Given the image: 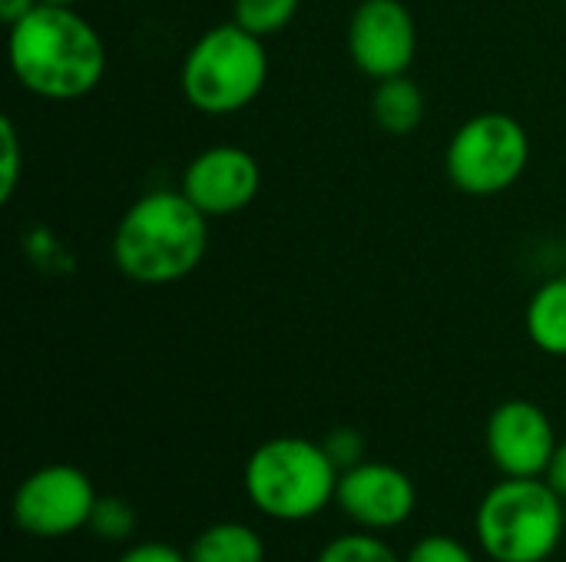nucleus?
<instances>
[{
    "mask_svg": "<svg viewBox=\"0 0 566 562\" xmlns=\"http://www.w3.org/2000/svg\"><path fill=\"white\" fill-rule=\"evenodd\" d=\"M7 63L30 96L73 103L103 83L106 40L76 7L36 3L7 26Z\"/></svg>",
    "mask_w": 566,
    "mask_h": 562,
    "instance_id": "nucleus-1",
    "label": "nucleus"
},
{
    "mask_svg": "<svg viewBox=\"0 0 566 562\" xmlns=\"http://www.w3.org/2000/svg\"><path fill=\"white\" fill-rule=\"evenodd\" d=\"M209 215L176 189H149L119 215L109 242L113 265L136 285H176L189 278L209 252Z\"/></svg>",
    "mask_w": 566,
    "mask_h": 562,
    "instance_id": "nucleus-2",
    "label": "nucleus"
},
{
    "mask_svg": "<svg viewBox=\"0 0 566 562\" xmlns=\"http://www.w3.org/2000/svg\"><path fill=\"white\" fill-rule=\"evenodd\" d=\"M338 477L322 441L289 434L262 441L242 467L249 503L279 523H305L332 507Z\"/></svg>",
    "mask_w": 566,
    "mask_h": 562,
    "instance_id": "nucleus-3",
    "label": "nucleus"
},
{
    "mask_svg": "<svg viewBox=\"0 0 566 562\" xmlns=\"http://www.w3.org/2000/svg\"><path fill=\"white\" fill-rule=\"evenodd\" d=\"M269 83L265 40L235 20L202 30L182 56L179 89L202 116H235L249 109Z\"/></svg>",
    "mask_w": 566,
    "mask_h": 562,
    "instance_id": "nucleus-4",
    "label": "nucleus"
},
{
    "mask_svg": "<svg viewBox=\"0 0 566 562\" xmlns=\"http://www.w3.org/2000/svg\"><path fill=\"white\" fill-rule=\"evenodd\" d=\"M478 547L494 562H547L564 543L566 500L544 477H501L478 503Z\"/></svg>",
    "mask_w": 566,
    "mask_h": 562,
    "instance_id": "nucleus-5",
    "label": "nucleus"
},
{
    "mask_svg": "<svg viewBox=\"0 0 566 562\" xmlns=\"http://www.w3.org/2000/svg\"><path fill=\"white\" fill-rule=\"evenodd\" d=\"M531 166V136L524 123L501 109L464 119L444 149L451 185L471 199H494L514 189Z\"/></svg>",
    "mask_w": 566,
    "mask_h": 562,
    "instance_id": "nucleus-6",
    "label": "nucleus"
},
{
    "mask_svg": "<svg viewBox=\"0 0 566 562\" xmlns=\"http://www.w3.org/2000/svg\"><path fill=\"white\" fill-rule=\"evenodd\" d=\"M96 497L93 480L80 467L46 464L20 480L10 500V517L17 530L30 537L60 540L90 527Z\"/></svg>",
    "mask_w": 566,
    "mask_h": 562,
    "instance_id": "nucleus-7",
    "label": "nucleus"
},
{
    "mask_svg": "<svg viewBox=\"0 0 566 562\" xmlns=\"http://www.w3.org/2000/svg\"><path fill=\"white\" fill-rule=\"evenodd\" d=\"M348 56L368 79H388L411 70L418 56V23L405 0H358L348 30Z\"/></svg>",
    "mask_w": 566,
    "mask_h": 562,
    "instance_id": "nucleus-8",
    "label": "nucleus"
},
{
    "mask_svg": "<svg viewBox=\"0 0 566 562\" xmlns=\"http://www.w3.org/2000/svg\"><path fill=\"white\" fill-rule=\"evenodd\" d=\"M179 189L189 202L209 219H229L245 212L262 192V166L259 159L232 142L209 146L196 152L179 179Z\"/></svg>",
    "mask_w": 566,
    "mask_h": 562,
    "instance_id": "nucleus-9",
    "label": "nucleus"
},
{
    "mask_svg": "<svg viewBox=\"0 0 566 562\" xmlns=\"http://www.w3.org/2000/svg\"><path fill=\"white\" fill-rule=\"evenodd\" d=\"M484 444L501 477H544L560 437L541 404L511 397L491 411Z\"/></svg>",
    "mask_w": 566,
    "mask_h": 562,
    "instance_id": "nucleus-10",
    "label": "nucleus"
},
{
    "mask_svg": "<svg viewBox=\"0 0 566 562\" xmlns=\"http://www.w3.org/2000/svg\"><path fill=\"white\" fill-rule=\"evenodd\" d=\"M335 507L355 523V530L388 533L411 520L418 507V490L401 467L365 460L338 477Z\"/></svg>",
    "mask_w": 566,
    "mask_h": 562,
    "instance_id": "nucleus-11",
    "label": "nucleus"
},
{
    "mask_svg": "<svg viewBox=\"0 0 566 562\" xmlns=\"http://www.w3.org/2000/svg\"><path fill=\"white\" fill-rule=\"evenodd\" d=\"M371 119L381 132L388 136H411L424 116H428V99H424V89L408 76H388V79H378L375 89H371Z\"/></svg>",
    "mask_w": 566,
    "mask_h": 562,
    "instance_id": "nucleus-12",
    "label": "nucleus"
},
{
    "mask_svg": "<svg viewBox=\"0 0 566 562\" xmlns=\"http://www.w3.org/2000/svg\"><path fill=\"white\" fill-rule=\"evenodd\" d=\"M524 328L531 344L547 358H566V272L534 288Z\"/></svg>",
    "mask_w": 566,
    "mask_h": 562,
    "instance_id": "nucleus-13",
    "label": "nucleus"
},
{
    "mask_svg": "<svg viewBox=\"0 0 566 562\" xmlns=\"http://www.w3.org/2000/svg\"><path fill=\"white\" fill-rule=\"evenodd\" d=\"M186 556L189 562H265V540L249 523L219 520L196 533Z\"/></svg>",
    "mask_w": 566,
    "mask_h": 562,
    "instance_id": "nucleus-14",
    "label": "nucleus"
},
{
    "mask_svg": "<svg viewBox=\"0 0 566 562\" xmlns=\"http://www.w3.org/2000/svg\"><path fill=\"white\" fill-rule=\"evenodd\" d=\"M298 10L302 0H232V20L262 40L285 33L298 17Z\"/></svg>",
    "mask_w": 566,
    "mask_h": 562,
    "instance_id": "nucleus-15",
    "label": "nucleus"
},
{
    "mask_svg": "<svg viewBox=\"0 0 566 562\" xmlns=\"http://www.w3.org/2000/svg\"><path fill=\"white\" fill-rule=\"evenodd\" d=\"M315 562H405V556H398L381 533H368V530H352L342 533L335 540H328Z\"/></svg>",
    "mask_w": 566,
    "mask_h": 562,
    "instance_id": "nucleus-16",
    "label": "nucleus"
},
{
    "mask_svg": "<svg viewBox=\"0 0 566 562\" xmlns=\"http://www.w3.org/2000/svg\"><path fill=\"white\" fill-rule=\"evenodd\" d=\"M86 530L106 543H126L136 533V510L123 497H96Z\"/></svg>",
    "mask_w": 566,
    "mask_h": 562,
    "instance_id": "nucleus-17",
    "label": "nucleus"
},
{
    "mask_svg": "<svg viewBox=\"0 0 566 562\" xmlns=\"http://www.w3.org/2000/svg\"><path fill=\"white\" fill-rule=\"evenodd\" d=\"M23 172V142L17 132V123L10 116L0 119V202L7 205L20 185Z\"/></svg>",
    "mask_w": 566,
    "mask_h": 562,
    "instance_id": "nucleus-18",
    "label": "nucleus"
},
{
    "mask_svg": "<svg viewBox=\"0 0 566 562\" xmlns=\"http://www.w3.org/2000/svg\"><path fill=\"white\" fill-rule=\"evenodd\" d=\"M322 447L325 454L332 457V464L338 467V474L358 467L368 460V444H365V434L355 431V427H335L322 437Z\"/></svg>",
    "mask_w": 566,
    "mask_h": 562,
    "instance_id": "nucleus-19",
    "label": "nucleus"
},
{
    "mask_svg": "<svg viewBox=\"0 0 566 562\" xmlns=\"http://www.w3.org/2000/svg\"><path fill=\"white\" fill-rule=\"evenodd\" d=\"M405 562H478L474 553L454 540V537H444V533H431V537H421L411 550Z\"/></svg>",
    "mask_w": 566,
    "mask_h": 562,
    "instance_id": "nucleus-20",
    "label": "nucleus"
},
{
    "mask_svg": "<svg viewBox=\"0 0 566 562\" xmlns=\"http://www.w3.org/2000/svg\"><path fill=\"white\" fill-rule=\"evenodd\" d=\"M116 562H189V556L182 550L169 547V543H153L149 540V543H136V547L123 550Z\"/></svg>",
    "mask_w": 566,
    "mask_h": 562,
    "instance_id": "nucleus-21",
    "label": "nucleus"
},
{
    "mask_svg": "<svg viewBox=\"0 0 566 562\" xmlns=\"http://www.w3.org/2000/svg\"><path fill=\"white\" fill-rule=\"evenodd\" d=\"M544 480H547V484L566 500V437H560V444H557V450H554V460H551Z\"/></svg>",
    "mask_w": 566,
    "mask_h": 562,
    "instance_id": "nucleus-22",
    "label": "nucleus"
},
{
    "mask_svg": "<svg viewBox=\"0 0 566 562\" xmlns=\"http://www.w3.org/2000/svg\"><path fill=\"white\" fill-rule=\"evenodd\" d=\"M36 3H40V0H0V20L10 26V23H17L20 17H27Z\"/></svg>",
    "mask_w": 566,
    "mask_h": 562,
    "instance_id": "nucleus-23",
    "label": "nucleus"
},
{
    "mask_svg": "<svg viewBox=\"0 0 566 562\" xmlns=\"http://www.w3.org/2000/svg\"><path fill=\"white\" fill-rule=\"evenodd\" d=\"M40 3H60V7H76L80 0H40Z\"/></svg>",
    "mask_w": 566,
    "mask_h": 562,
    "instance_id": "nucleus-24",
    "label": "nucleus"
},
{
    "mask_svg": "<svg viewBox=\"0 0 566 562\" xmlns=\"http://www.w3.org/2000/svg\"><path fill=\"white\" fill-rule=\"evenodd\" d=\"M564 265H566V238H564Z\"/></svg>",
    "mask_w": 566,
    "mask_h": 562,
    "instance_id": "nucleus-25",
    "label": "nucleus"
},
{
    "mask_svg": "<svg viewBox=\"0 0 566 562\" xmlns=\"http://www.w3.org/2000/svg\"><path fill=\"white\" fill-rule=\"evenodd\" d=\"M564 3H566V0H564Z\"/></svg>",
    "mask_w": 566,
    "mask_h": 562,
    "instance_id": "nucleus-26",
    "label": "nucleus"
}]
</instances>
